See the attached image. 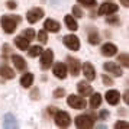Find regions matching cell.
Segmentation results:
<instances>
[{"instance_id":"6da1fadb","label":"cell","mask_w":129,"mask_h":129,"mask_svg":"<svg viewBox=\"0 0 129 129\" xmlns=\"http://www.w3.org/2000/svg\"><path fill=\"white\" fill-rule=\"evenodd\" d=\"M22 22L20 16H10V15H3L0 18V26L5 34L7 35H12L15 34V30L18 29V25Z\"/></svg>"},{"instance_id":"7a4b0ae2","label":"cell","mask_w":129,"mask_h":129,"mask_svg":"<svg viewBox=\"0 0 129 129\" xmlns=\"http://www.w3.org/2000/svg\"><path fill=\"white\" fill-rule=\"evenodd\" d=\"M96 120H97L96 115L93 112H90V113H83V115L76 116L74 117V125L80 129H90L96 125Z\"/></svg>"},{"instance_id":"3957f363","label":"cell","mask_w":129,"mask_h":129,"mask_svg":"<svg viewBox=\"0 0 129 129\" xmlns=\"http://www.w3.org/2000/svg\"><path fill=\"white\" fill-rule=\"evenodd\" d=\"M67 105L71 109L83 110L87 107V102H86V97H83L80 94H70V96H67Z\"/></svg>"},{"instance_id":"277c9868","label":"cell","mask_w":129,"mask_h":129,"mask_svg":"<svg viewBox=\"0 0 129 129\" xmlns=\"http://www.w3.org/2000/svg\"><path fill=\"white\" fill-rule=\"evenodd\" d=\"M54 64V51L52 49H42L39 54V65L42 70H49Z\"/></svg>"},{"instance_id":"5b68a950","label":"cell","mask_w":129,"mask_h":129,"mask_svg":"<svg viewBox=\"0 0 129 129\" xmlns=\"http://www.w3.org/2000/svg\"><path fill=\"white\" fill-rule=\"evenodd\" d=\"M67 70L70 73L73 77H78L81 74V62H80V59L76 58V57H71L68 55L67 57Z\"/></svg>"},{"instance_id":"8992f818","label":"cell","mask_w":129,"mask_h":129,"mask_svg":"<svg viewBox=\"0 0 129 129\" xmlns=\"http://www.w3.org/2000/svg\"><path fill=\"white\" fill-rule=\"evenodd\" d=\"M54 122L58 128H68L71 125V116L64 110H57L54 115Z\"/></svg>"},{"instance_id":"52a82bcc","label":"cell","mask_w":129,"mask_h":129,"mask_svg":"<svg viewBox=\"0 0 129 129\" xmlns=\"http://www.w3.org/2000/svg\"><path fill=\"white\" fill-rule=\"evenodd\" d=\"M45 16V12H44V9L42 7H32V9H29L28 12H26V20L29 22L30 25L36 23L38 20H41L42 18Z\"/></svg>"},{"instance_id":"ba28073f","label":"cell","mask_w":129,"mask_h":129,"mask_svg":"<svg viewBox=\"0 0 129 129\" xmlns=\"http://www.w3.org/2000/svg\"><path fill=\"white\" fill-rule=\"evenodd\" d=\"M62 42H64V45L68 49H71V51H78L80 49V39H78V36L74 35V34H68V35H65L64 38H62Z\"/></svg>"},{"instance_id":"9c48e42d","label":"cell","mask_w":129,"mask_h":129,"mask_svg":"<svg viewBox=\"0 0 129 129\" xmlns=\"http://www.w3.org/2000/svg\"><path fill=\"white\" fill-rule=\"evenodd\" d=\"M119 10V6L116 3H112V2H105L99 6V10H97V15L100 16H107V15H112V13H116Z\"/></svg>"},{"instance_id":"30bf717a","label":"cell","mask_w":129,"mask_h":129,"mask_svg":"<svg viewBox=\"0 0 129 129\" xmlns=\"http://www.w3.org/2000/svg\"><path fill=\"white\" fill-rule=\"evenodd\" d=\"M52 67V74L57 78H59V80H65L67 78V76H68V70H67V65H65V62H55V64L51 65Z\"/></svg>"},{"instance_id":"8fae6325","label":"cell","mask_w":129,"mask_h":129,"mask_svg":"<svg viewBox=\"0 0 129 129\" xmlns=\"http://www.w3.org/2000/svg\"><path fill=\"white\" fill-rule=\"evenodd\" d=\"M103 68L107 74H110L113 77H122L123 76V71H122V67L117 64V62H112V61H107L103 64Z\"/></svg>"},{"instance_id":"7c38bea8","label":"cell","mask_w":129,"mask_h":129,"mask_svg":"<svg viewBox=\"0 0 129 129\" xmlns=\"http://www.w3.org/2000/svg\"><path fill=\"white\" fill-rule=\"evenodd\" d=\"M81 71H83V74H84V78H86L87 81H94L96 77H97L96 68H94L93 64H90V62H84V64H81Z\"/></svg>"},{"instance_id":"4fadbf2b","label":"cell","mask_w":129,"mask_h":129,"mask_svg":"<svg viewBox=\"0 0 129 129\" xmlns=\"http://www.w3.org/2000/svg\"><path fill=\"white\" fill-rule=\"evenodd\" d=\"M10 59H12L13 65H15V68H16L18 71H26V68H28V62H26V59H25L22 55L10 54Z\"/></svg>"},{"instance_id":"5bb4252c","label":"cell","mask_w":129,"mask_h":129,"mask_svg":"<svg viewBox=\"0 0 129 129\" xmlns=\"http://www.w3.org/2000/svg\"><path fill=\"white\" fill-rule=\"evenodd\" d=\"M100 52H102V55L103 57H106V58H110V57H115L117 54V47L115 45V44H112V42H106V44H103L102 45V48H100Z\"/></svg>"},{"instance_id":"9a60e30c","label":"cell","mask_w":129,"mask_h":129,"mask_svg":"<svg viewBox=\"0 0 129 129\" xmlns=\"http://www.w3.org/2000/svg\"><path fill=\"white\" fill-rule=\"evenodd\" d=\"M87 41L90 45H94V47L100 44L102 38H100L99 30L96 29V28H87Z\"/></svg>"},{"instance_id":"2e32d148","label":"cell","mask_w":129,"mask_h":129,"mask_svg":"<svg viewBox=\"0 0 129 129\" xmlns=\"http://www.w3.org/2000/svg\"><path fill=\"white\" fill-rule=\"evenodd\" d=\"M105 99L109 105L116 106V105H119V102H120V93H119L117 90H113V88H112V90H107L106 94H105Z\"/></svg>"},{"instance_id":"e0dca14e","label":"cell","mask_w":129,"mask_h":129,"mask_svg":"<svg viewBox=\"0 0 129 129\" xmlns=\"http://www.w3.org/2000/svg\"><path fill=\"white\" fill-rule=\"evenodd\" d=\"M44 29L47 30V32H52V34H57L59 32L61 29V23L57 22V20H54V19H45V22H44Z\"/></svg>"},{"instance_id":"ac0fdd59","label":"cell","mask_w":129,"mask_h":129,"mask_svg":"<svg viewBox=\"0 0 129 129\" xmlns=\"http://www.w3.org/2000/svg\"><path fill=\"white\" fill-rule=\"evenodd\" d=\"M77 91L80 96H90V94L93 93V87L88 84L87 81H78L77 83Z\"/></svg>"},{"instance_id":"d6986e66","label":"cell","mask_w":129,"mask_h":129,"mask_svg":"<svg viewBox=\"0 0 129 129\" xmlns=\"http://www.w3.org/2000/svg\"><path fill=\"white\" fill-rule=\"evenodd\" d=\"M15 76H16V73H15L7 64L0 65V77H2V78H5V80H13Z\"/></svg>"},{"instance_id":"ffe728a7","label":"cell","mask_w":129,"mask_h":129,"mask_svg":"<svg viewBox=\"0 0 129 129\" xmlns=\"http://www.w3.org/2000/svg\"><path fill=\"white\" fill-rule=\"evenodd\" d=\"M64 23L65 26L68 28V30L71 32H76L78 29V23H77V19L73 16V15H65L64 16Z\"/></svg>"},{"instance_id":"44dd1931","label":"cell","mask_w":129,"mask_h":129,"mask_svg":"<svg viewBox=\"0 0 129 129\" xmlns=\"http://www.w3.org/2000/svg\"><path fill=\"white\" fill-rule=\"evenodd\" d=\"M34 80H35V77H34L32 73H25L23 76L20 77V86L23 88H29V87H32Z\"/></svg>"},{"instance_id":"7402d4cb","label":"cell","mask_w":129,"mask_h":129,"mask_svg":"<svg viewBox=\"0 0 129 129\" xmlns=\"http://www.w3.org/2000/svg\"><path fill=\"white\" fill-rule=\"evenodd\" d=\"M15 45H16V48L20 49V51H26V49L29 48V41H28L25 36L18 35L15 38Z\"/></svg>"},{"instance_id":"603a6c76","label":"cell","mask_w":129,"mask_h":129,"mask_svg":"<svg viewBox=\"0 0 129 129\" xmlns=\"http://www.w3.org/2000/svg\"><path fill=\"white\" fill-rule=\"evenodd\" d=\"M102 94L100 93H91L90 94V102H88V105L91 109H96V107H100L102 105Z\"/></svg>"},{"instance_id":"cb8c5ba5","label":"cell","mask_w":129,"mask_h":129,"mask_svg":"<svg viewBox=\"0 0 129 129\" xmlns=\"http://www.w3.org/2000/svg\"><path fill=\"white\" fill-rule=\"evenodd\" d=\"M42 49H44V48H42L41 45H34V47L29 45V48H28L26 51H28V55H29L30 58H36V57H39V54L42 52Z\"/></svg>"},{"instance_id":"d4e9b609","label":"cell","mask_w":129,"mask_h":129,"mask_svg":"<svg viewBox=\"0 0 129 129\" xmlns=\"http://www.w3.org/2000/svg\"><path fill=\"white\" fill-rule=\"evenodd\" d=\"M106 23L110 25V26H120V19L117 15L112 13V15H107L106 16Z\"/></svg>"},{"instance_id":"484cf974","label":"cell","mask_w":129,"mask_h":129,"mask_svg":"<svg viewBox=\"0 0 129 129\" xmlns=\"http://www.w3.org/2000/svg\"><path fill=\"white\" fill-rule=\"evenodd\" d=\"M117 64L120 65V67H123V68H128L129 67V57H128V54L126 52H122V54H119L117 55Z\"/></svg>"},{"instance_id":"4316f807","label":"cell","mask_w":129,"mask_h":129,"mask_svg":"<svg viewBox=\"0 0 129 129\" xmlns=\"http://www.w3.org/2000/svg\"><path fill=\"white\" fill-rule=\"evenodd\" d=\"M10 54H12V47L9 44H3L2 45V59L3 61H7Z\"/></svg>"},{"instance_id":"83f0119b","label":"cell","mask_w":129,"mask_h":129,"mask_svg":"<svg viewBox=\"0 0 129 129\" xmlns=\"http://www.w3.org/2000/svg\"><path fill=\"white\" fill-rule=\"evenodd\" d=\"M16 125H18V123L15 120V116L10 115V113H7L6 116H5V126H6V128H15Z\"/></svg>"},{"instance_id":"f1b7e54d","label":"cell","mask_w":129,"mask_h":129,"mask_svg":"<svg viewBox=\"0 0 129 129\" xmlns=\"http://www.w3.org/2000/svg\"><path fill=\"white\" fill-rule=\"evenodd\" d=\"M20 35L25 36V38H26V39L30 42V41H34V39H35L36 32L32 29V28H28V29H23V30H22V34H20Z\"/></svg>"},{"instance_id":"f546056e","label":"cell","mask_w":129,"mask_h":129,"mask_svg":"<svg viewBox=\"0 0 129 129\" xmlns=\"http://www.w3.org/2000/svg\"><path fill=\"white\" fill-rule=\"evenodd\" d=\"M35 39H38L42 45H44V44H47V42H48V34H47V30H45V29L39 30V32L35 35Z\"/></svg>"},{"instance_id":"4dcf8cb0","label":"cell","mask_w":129,"mask_h":129,"mask_svg":"<svg viewBox=\"0 0 129 129\" xmlns=\"http://www.w3.org/2000/svg\"><path fill=\"white\" fill-rule=\"evenodd\" d=\"M77 3L80 5V6H84L87 7V9H93V7H96V0H77Z\"/></svg>"},{"instance_id":"1f68e13d","label":"cell","mask_w":129,"mask_h":129,"mask_svg":"<svg viewBox=\"0 0 129 129\" xmlns=\"http://www.w3.org/2000/svg\"><path fill=\"white\" fill-rule=\"evenodd\" d=\"M71 13H73L74 18H83L84 16V12L81 10V7L78 6V5H74V6L71 7Z\"/></svg>"},{"instance_id":"d6a6232c","label":"cell","mask_w":129,"mask_h":129,"mask_svg":"<svg viewBox=\"0 0 129 129\" xmlns=\"http://www.w3.org/2000/svg\"><path fill=\"white\" fill-rule=\"evenodd\" d=\"M65 96V88L64 87H57L52 91V97L54 99H62Z\"/></svg>"},{"instance_id":"836d02e7","label":"cell","mask_w":129,"mask_h":129,"mask_svg":"<svg viewBox=\"0 0 129 129\" xmlns=\"http://www.w3.org/2000/svg\"><path fill=\"white\" fill-rule=\"evenodd\" d=\"M102 81H103V84H105L106 87H110V86L115 84V83H113V78H112L109 74H103V76H102Z\"/></svg>"},{"instance_id":"e575fe53","label":"cell","mask_w":129,"mask_h":129,"mask_svg":"<svg viewBox=\"0 0 129 129\" xmlns=\"http://www.w3.org/2000/svg\"><path fill=\"white\" fill-rule=\"evenodd\" d=\"M109 116H110V112L107 110V109H100L99 115H97V117H99L100 120H107Z\"/></svg>"},{"instance_id":"d590c367","label":"cell","mask_w":129,"mask_h":129,"mask_svg":"<svg viewBox=\"0 0 129 129\" xmlns=\"http://www.w3.org/2000/svg\"><path fill=\"white\" fill-rule=\"evenodd\" d=\"M113 126H115L116 129H128L129 128V123L126 122V120H117Z\"/></svg>"},{"instance_id":"8d00e7d4","label":"cell","mask_w":129,"mask_h":129,"mask_svg":"<svg viewBox=\"0 0 129 129\" xmlns=\"http://www.w3.org/2000/svg\"><path fill=\"white\" fill-rule=\"evenodd\" d=\"M29 96H30V99H32V100H38V99H39V88H38V87H34L32 90H30V94H29Z\"/></svg>"},{"instance_id":"74e56055","label":"cell","mask_w":129,"mask_h":129,"mask_svg":"<svg viewBox=\"0 0 129 129\" xmlns=\"http://www.w3.org/2000/svg\"><path fill=\"white\" fill-rule=\"evenodd\" d=\"M6 7L9 9V10H15V9L18 7V3H16L15 0H7L6 2Z\"/></svg>"},{"instance_id":"f35d334b","label":"cell","mask_w":129,"mask_h":129,"mask_svg":"<svg viewBox=\"0 0 129 129\" xmlns=\"http://www.w3.org/2000/svg\"><path fill=\"white\" fill-rule=\"evenodd\" d=\"M57 110H58V107H57V106H48V107H47V113L49 115V116H54Z\"/></svg>"},{"instance_id":"ab89813d","label":"cell","mask_w":129,"mask_h":129,"mask_svg":"<svg viewBox=\"0 0 129 129\" xmlns=\"http://www.w3.org/2000/svg\"><path fill=\"white\" fill-rule=\"evenodd\" d=\"M126 113H128V112H126L125 107H122V109H119V110H117V115H119V116H126Z\"/></svg>"},{"instance_id":"60d3db41","label":"cell","mask_w":129,"mask_h":129,"mask_svg":"<svg viewBox=\"0 0 129 129\" xmlns=\"http://www.w3.org/2000/svg\"><path fill=\"white\" fill-rule=\"evenodd\" d=\"M122 99H123V102H125V103L128 105V102H129V97H128V90H126V91H125V93L122 94Z\"/></svg>"},{"instance_id":"b9f144b4","label":"cell","mask_w":129,"mask_h":129,"mask_svg":"<svg viewBox=\"0 0 129 129\" xmlns=\"http://www.w3.org/2000/svg\"><path fill=\"white\" fill-rule=\"evenodd\" d=\"M120 2V5H122L123 7H128L129 6V0H119Z\"/></svg>"},{"instance_id":"7bdbcfd3","label":"cell","mask_w":129,"mask_h":129,"mask_svg":"<svg viewBox=\"0 0 129 129\" xmlns=\"http://www.w3.org/2000/svg\"><path fill=\"white\" fill-rule=\"evenodd\" d=\"M106 2H112V0H106Z\"/></svg>"}]
</instances>
